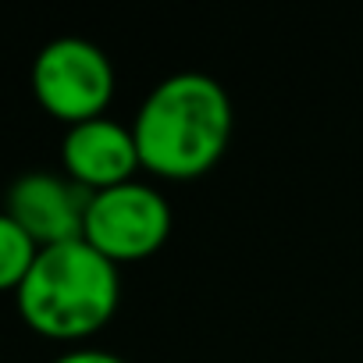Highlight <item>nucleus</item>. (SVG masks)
I'll return each mask as SVG.
<instances>
[{"instance_id": "obj_1", "label": "nucleus", "mask_w": 363, "mask_h": 363, "mask_svg": "<svg viewBox=\"0 0 363 363\" xmlns=\"http://www.w3.org/2000/svg\"><path fill=\"white\" fill-rule=\"evenodd\" d=\"M232 121V96L218 79L203 72L167 75L132 121L139 167L164 182H193L225 157Z\"/></svg>"}, {"instance_id": "obj_2", "label": "nucleus", "mask_w": 363, "mask_h": 363, "mask_svg": "<svg viewBox=\"0 0 363 363\" xmlns=\"http://www.w3.org/2000/svg\"><path fill=\"white\" fill-rule=\"evenodd\" d=\"M15 299L22 320L36 335L79 342L111 324L121 299V278L107 257L75 239L40 250Z\"/></svg>"}, {"instance_id": "obj_3", "label": "nucleus", "mask_w": 363, "mask_h": 363, "mask_svg": "<svg viewBox=\"0 0 363 363\" xmlns=\"http://www.w3.org/2000/svg\"><path fill=\"white\" fill-rule=\"evenodd\" d=\"M33 93L40 107L68 128L104 118L107 104L114 100V65L96 43L61 36L36 54Z\"/></svg>"}, {"instance_id": "obj_4", "label": "nucleus", "mask_w": 363, "mask_h": 363, "mask_svg": "<svg viewBox=\"0 0 363 363\" xmlns=\"http://www.w3.org/2000/svg\"><path fill=\"white\" fill-rule=\"evenodd\" d=\"M171 235V207L146 182L104 189L89 196L82 242H89L114 267L153 257Z\"/></svg>"}, {"instance_id": "obj_5", "label": "nucleus", "mask_w": 363, "mask_h": 363, "mask_svg": "<svg viewBox=\"0 0 363 363\" xmlns=\"http://www.w3.org/2000/svg\"><path fill=\"white\" fill-rule=\"evenodd\" d=\"M89 196L93 193L75 186L68 174L29 171L15 178V186L8 189L4 214L36 242V250H47L82 239Z\"/></svg>"}, {"instance_id": "obj_6", "label": "nucleus", "mask_w": 363, "mask_h": 363, "mask_svg": "<svg viewBox=\"0 0 363 363\" xmlns=\"http://www.w3.org/2000/svg\"><path fill=\"white\" fill-rule=\"evenodd\" d=\"M61 164L65 174L86 193H104L125 186V182H135L139 150H135L132 125L111 121L107 114L72 125L61 143Z\"/></svg>"}, {"instance_id": "obj_7", "label": "nucleus", "mask_w": 363, "mask_h": 363, "mask_svg": "<svg viewBox=\"0 0 363 363\" xmlns=\"http://www.w3.org/2000/svg\"><path fill=\"white\" fill-rule=\"evenodd\" d=\"M36 242L0 211V292H18L33 260H36Z\"/></svg>"}, {"instance_id": "obj_8", "label": "nucleus", "mask_w": 363, "mask_h": 363, "mask_svg": "<svg viewBox=\"0 0 363 363\" xmlns=\"http://www.w3.org/2000/svg\"><path fill=\"white\" fill-rule=\"evenodd\" d=\"M54 363H125V359L114 356V352H107V349H68Z\"/></svg>"}]
</instances>
